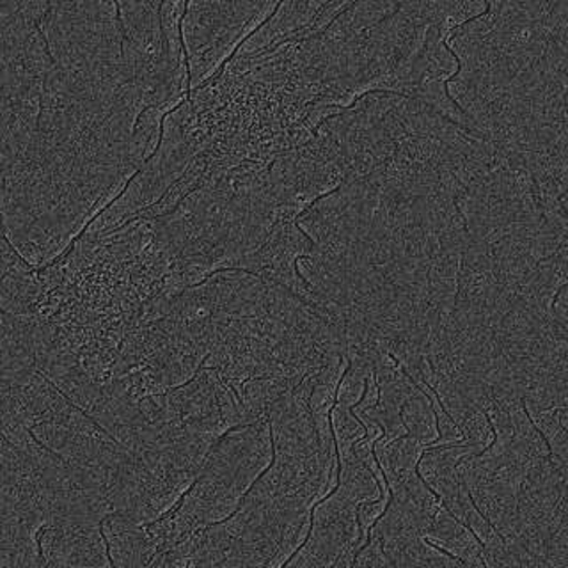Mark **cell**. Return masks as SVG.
<instances>
[{"label":"cell","instance_id":"6da1fadb","mask_svg":"<svg viewBox=\"0 0 568 568\" xmlns=\"http://www.w3.org/2000/svg\"><path fill=\"white\" fill-rule=\"evenodd\" d=\"M449 97L496 150L567 132L568 0H497L448 38Z\"/></svg>","mask_w":568,"mask_h":568},{"label":"cell","instance_id":"7a4b0ae2","mask_svg":"<svg viewBox=\"0 0 568 568\" xmlns=\"http://www.w3.org/2000/svg\"><path fill=\"white\" fill-rule=\"evenodd\" d=\"M277 6L280 2H186L182 40L191 89L212 79Z\"/></svg>","mask_w":568,"mask_h":568},{"label":"cell","instance_id":"3957f363","mask_svg":"<svg viewBox=\"0 0 568 568\" xmlns=\"http://www.w3.org/2000/svg\"><path fill=\"white\" fill-rule=\"evenodd\" d=\"M102 535L112 567H151L156 558L155 544L148 537L144 524L120 511L106 515Z\"/></svg>","mask_w":568,"mask_h":568}]
</instances>
